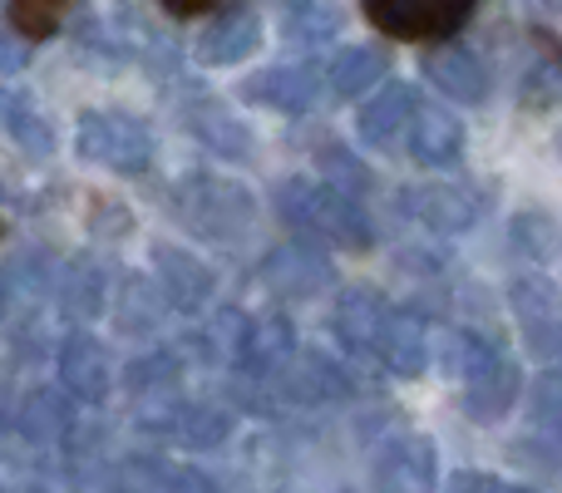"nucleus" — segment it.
<instances>
[{"label": "nucleus", "mask_w": 562, "mask_h": 493, "mask_svg": "<svg viewBox=\"0 0 562 493\" xmlns=\"http://www.w3.org/2000/svg\"><path fill=\"white\" fill-rule=\"evenodd\" d=\"M25 65V45H20V30L0 25V75H15Z\"/></svg>", "instance_id": "393cba45"}, {"label": "nucleus", "mask_w": 562, "mask_h": 493, "mask_svg": "<svg viewBox=\"0 0 562 493\" xmlns=\"http://www.w3.org/2000/svg\"><path fill=\"white\" fill-rule=\"evenodd\" d=\"M243 94L252 99V104L281 109V114H301V109L316 104L321 85H316V69H306V65H277V69H262L257 79H247Z\"/></svg>", "instance_id": "0eeeda50"}, {"label": "nucleus", "mask_w": 562, "mask_h": 493, "mask_svg": "<svg viewBox=\"0 0 562 493\" xmlns=\"http://www.w3.org/2000/svg\"><path fill=\"white\" fill-rule=\"evenodd\" d=\"M390 316H395V311H390L380 296L350 291V296L340 301V336H346L356 350H380V336H385Z\"/></svg>", "instance_id": "4468645a"}, {"label": "nucleus", "mask_w": 562, "mask_h": 493, "mask_svg": "<svg viewBox=\"0 0 562 493\" xmlns=\"http://www.w3.org/2000/svg\"><path fill=\"white\" fill-rule=\"evenodd\" d=\"M518 493H528V489H518Z\"/></svg>", "instance_id": "cd10ccee"}, {"label": "nucleus", "mask_w": 562, "mask_h": 493, "mask_svg": "<svg viewBox=\"0 0 562 493\" xmlns=\"http://www.w3.org/2000/svg\"><path fill=\"white\" fill-rule=\"evenodd\" d=\"M439 469H435V445L419 435H400L380 449L375 459V489L380 493H435Z\"/></svg>", "instance_id": "20e7f679"}, {"label": "nucleus", "mask_w": 562, "mask_h": 493, "mask_svg": "<svg viewBox=\"0 0 562 493\" xmlns=\"http://www.w3.org/2000/svg\"><path fill=\"white\" fill-rule=\"evenodd\" d=\"M20 419H25L30 439H59V429H65V405H59V395H35Z\"/></svg>", "instance_id": "4be33fe9"}, {"label": "nucleus", "mask_w": 562, "mask_h": 493, "mask_svg": "<svg viewBox=\"0 0 562 493\" xmlns=\"http://www.w3.org/2000/svg\"><path fill=\"white\" fill-rule=\"evenodd\" d=\"M198 134H203L207 144L227 148V154H243V148H247L243 128H237V124H233V119H227V114H203V124H198Z\"/></svg>", "instance_id": "5701e85b"}, {"label": "nucleus", "mask_w": 562, "mask_h": 493, "mask_svg": "<svg viewBox=\"0 0 562 493\" xmlns=\"http://www.w3.org/2000/svg\"><path fill=\"white\" fill-rule=\"evenodd\" d=\"M281 390L301 405H316V400H330L346 390V380L316 356H286V376H281Z\"/></svg>", "instance_id": "dca6fc26"}, {"label": "nucleus", "mask_w": 562, "mask_h": 493, "mask_svg": "<svg viewBox=\"0 0 562 493\" xmlns=\"http://www.w3.org/2000/svg\"><path fill=\"white\" fill-rule=\"evenodd\" d=\"M69 5H75V0H10V20H15L20 40H45L59 30Z\"/></svg>", "instance_id": "aec40b11"}, {"label": "nucleus", "mask_w": 562, "mask_h": 493, "mask_svg": "<svg viewBox=\"0 0 562 493\" xmlns=\"http://www.w3.org/2000/svg\"><path fill=\"white\" fill-rule=\"evenodd\" d=\"M257 40H262V25H257L252 10H227L203 35L198 59H203V65H237V59H247L257 49Z\"/></svg>", "instance_id": "9d476101"}, {"label": "nucleus", "mask_w": 562, "mask_h": 493, "mask_svg": "<svg viewBox=\"0 0 562 493\" xmlns=\"http://www.w3.org/2000/svg\"><path fill=\"white\" fill-rule=\"evenodd\" d=\"M558 395H562V380H543V385H538V415L543 419H562Z\"/></svg>", "instance_id": "a878e982"}, {"label": "nucleus", "mask_w": 562, "mask_h": 493, "mask_svg": "<svg viewBox=\"0 0 562 493\" xmlns=\"http://www.w3.org/2000/svg\"><path fill=\"white\" fill-rule=\"evenodd\" d=\"M469 360H459L464 370V390H469V415L474 419H498L508 410V400L518 395V370L514 360H504L498 350L479 346L474 336H459Z\"/></svg>", "instance_id": "7ed1b4c3"}, {"label": "nucleus", "mask_w": 562, "mask_h": 493, "mask_svg": "<svg viewBox=\"0 0 562 493\" xmlns=\"http://www.w3.org/2000/svg\"><path fill=\"white\" fill-rule=\"evenodd\" d=\"M164 493H223V489H217L203 469H178V474H168Z\"/></svg>", "instance_id": "b1692460"}, {"label": "nucleus", "mask_w": 562, "mask_h": 493, "mask_svg": "<svg viewBox=\"0 0 562 493\" xmlns=\"http://www.w3.org/2000/svg\"><path fill=\"white\" fill-rule=\"evenodd\" d=\"M409 148H415L419 164L445 168L464 148V124L454 114H445V109H415V119H409Z\"/></svg>", "instance_id": "1a4fd4ad"}, {"label": "nucleus", "mask_w": 562, "mask_h": 493, "mask_svg": "<svg viewBox=\"0 0 562 493\" xmlns=\"http://www.w3.org/2000/svg\"><path fill=\"white\" fill-rule=\"evenodd\" d=\"M415 109H419L415 85H385V89H375V99H370L366 114H360V134H366L370 144H395L400 128H409Z\"/></svg>", "instance_id": "9b49d317"}, {"label": "nucleus", "mask_w": 562, "mask_h": 493, "mask_svg": "<svg viewBox=\"0 0 562 493\" xmlns=\"http://www.w3.org/2000/svg\"><path fill=\"white\" fill-rule=\"evenodd\" d=\"M164 10H173V15H203V10H213L217 0H158Z\"/></svg>", "instance_id": "bb28decb"}, {"label": "nucleus", "mask_w": 562, "mask_h": 493, "mask_svg": "<svg viewBox=\"0 0 562 493\" xmlns=\"http://www.w3.org/2000/svg\"><path fill=\"white\" fill-rule=\"evenodd\" d=\"M158 277H164L168 296H173L178 306H198V301L207 296V267L193 261L188 251H173V247L158 251Z\"/></svg>", "instance_id": "f3484780"}, {"label": "nucleus", "mask_w": 562, "mask_h": 493, "mask_svg": "<svg viewBox=\"0 0 562 493\" xmlns=\"http://www.w3.org/2000/svg\"><path fill=\"white\" fill-rule=\"evenodd\" d=\"M326 79L340 99H356V94H366V89H375L380 79H385V55H380L375 45H350L330 59Z\"/></svg>", "instance_id": "2eb2a0df"}, {"label": "nucleus", "mask_w": 562, "mask_h": 493, "mask_svg": "<svg viewBox=\"0 0 562 493\" xmlns=\"http://www.w3.org/2000/svg\"><path fill=\"white\" fill-rule=\"evenodd\" d=\"M217 198H223V178H198V183H188V193H183L188 223L203 227V233H217V237H237L252 208H247V198H237L233 208L217 203Z\"/></svg>", "instance_id": "6e6552de"}, {"label": "nucleus", "mask_w": 562, "mask_h": 493, "mask_svg": "<svg viewBox=\"0 0 562 493\" xmlns=\"http://www.w3.org/2000/svg\"><path fill=\"white\" fill-rule=\"evenodd\" d=\"M330 30H336V15H330L326 5H316V0H296V5H286V35L291 40L316 45V40H326Z\"/></svg>", "instance_id": "412c9836"}, {"label": "nucleus", "mask_w": 562, "mask_h": 493, "mask_svg": "<svg viewBox=\"0 0 562 493\" xmlns=\"http://www.w3.org/2000/svg\"><path fill=\"white\" fill-rule=\"evenodd\" d=\"M425 79L439 89V94L454 99V104H479V99L488 94L484 65H479V55L474 49H464V45L435 49V55L425 59Z\"/></svg>", "instance_id": "423d86ee"}, {"label": "nucleus", "mask_w": 562, "mask_h": 493, "mask_svg": "<svg viewBox=\"0 0 562 493\" xmlns=\"http://www.w3.org/2000/svg\"><path fill=\"white\" fill-rule=\"evenodd\" d=\"M409 213H415L419 223L439 227V233H459V227L474 223L479 203L464 188H419V193H409Z\"/></svg>", "instance_id": "ddd939ff"}, {"label": "nucleus", "mask_w": 562, "mask_h": 493, "mask_svg": "<svg viewBox=\"0 0 562 493\" xmlns=\"http://www.w3.org/2000/svg\"><path fill=\"white\" fill-rule=\"evenodd\" d=\"M59 380H65V390L79 400L104 395L109 376H104V350H99V340H89V336L65 340V350H59Z\"/></svg>", "instance_id": "f8f14e48"}, {"label": "nucleus", "mask_w": 562, "mask_h": 493, "mask_svg": "<svg viewBox=\"0 0 562 493\" xmlns=\"http://www.w3.org/2000/svg\"><path fill=\"white\" fill-rule=\"evenodd\" d=\"M306 203H301V213H306V223L316 227L321 237H330V243L340 247H366L370 243V223L366 213H360L356 198H346L340 188H306Z\"/></svg>", "instance_id": "39448f33"}, {"label": "nucleus", "mask_w": 562, "mask_h": 493, "mask_svg": "<svg viewBox=\"0 0 562 493\" xmlns=\"http://www.w3.org/2000/svg\"><path fill=\"white\" fill-rule=\"evenodd\" d=\"M79 154L104 168H119V173H144L148 158H154V138H148V128L138 119L89 114L79 124Z\"/></svg>", "instance_id": "f03ea898"}, {"label": "nucleus", "mask_w": 562, "mask_h": 493, "mask_svg": "<svg viewBox=\"0 0 562 493\" xmlns=\"http://www.w3.org/2000/svg\"><path fill=\"white\" fill-rule=\"evenodd\" d=\"M380 356L390 360V370L415 376V370L425 366V336H419L415 321H409V316H390L385 336H380Z\"/></svg>", "instance_id": "a211bd4d"}, {"label": "nucleus", "mask_w": 562, "mask_h": 493, "mask_svg": "<svg viewBox=\"0 0 562 493\" xmlns=\"http://www.w3.org/2000/svg\"><path fill=\"white\" fill-rule=\"evenodd\" d=\"M366 20L390 40H449L469 15L474 0H360Z\"/></svg>", "instance_id": "f257e3e1"}, {"label": "nucleus", "mask_w": 562, "mask_h": 493, "mask_svg": "<svg viewBox=\"0 0 562 493\" xmlns=\"http://www.w3.org/2000/svg\"><path fill=\"white\" fill-rule=\"evenodd\" d=\"M0 119H5V134L15 138V144H25L30 154H45L49 148V128L45 119L35 114V104H30V94H0Z\"/></svg>", "instance_id": "6ab92c4d"}]
</instances>
